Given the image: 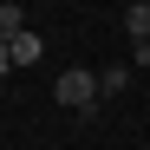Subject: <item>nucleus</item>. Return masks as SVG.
<instances>
[{
  "mask_svg": "<svg viewBox=\"0 0 150 150\" xmlns=\"http://www.w3.org/2000/svg\"><path fill=\"white\" fill-rule=\"evenodd\" d=\"M20 33H26V13L13 0H0V39H20Z\"/></svg>",
  "mask_w": 150,
  "mask_h": 150,
  "instance_id": "5",
  "label": "nucleus"
},
{
  "mask_svg": "<svg viewBox=\"0 0 150 150\" xmlns=\"http://www.w3.org/2000/svg\"><path fill=\"white\" fill-rule=\"evenodd\" d=\"M117 91H131V65H105L98 72V98H117Z\"/></svg>",
  "mask_w": 150,
  "mask_h": 150,
  "instance_id": "3",
  "label": "nucleus"
},
{
  "mask_svg": "<svg viewBox=\"0 0 150 150\" xmlns=\"http://www.w3.org/2000/svg\"><path fill=\"white\" fill-rule=\"evenodd\" d=\"M52 98H59V105L65 111H98V105H105V98H98V72H85V65H72V72H59V79H52Z\"/></svg>",
  "mask_w": 150,
  "mask_h": 150,
  "instance_id": "1",
  "label": "nucleus"
},
{
  "mask_svg": "<svg viewBox=\"0 0 150 150\" xmlns=\"http://www.w3.org/2000/svg\"><path fill=\"white\" fill-rule=\"evenodd\" d=\"M0 72H13V46L7 39H0Z\"/></svg>",
  "mask_w": 150,
  "mask_h": 150,
  "instance_id": "7",
  "label": "nucleus"
},
{
  "mask_svg": "<svg viewBox=\"0 0 150 150\" xmlns=\"http://www.w3.org/2000/svg\"><path fill=\"white\" fill-rule=\"evenodd\" d=\"M137 46V72H150V39H131Z\"/></svg>",
  "mask_w": 150,
  "mask_h": 150,
  "instance_id": "6",
  "label": "nucleus"
},
{
  "mask_svg": "<svg viewBox=\"0 0 150 150\" xmlns=\"http://www.w3.org/2000/svg\"><path fill=\"white\" fill-rule=\"evenodd\" d=\"M124 33H131V39H150V0H131V13H124Z\"/></svg>",
  "mask_w": 150,
  "mask_h": 150,
  "instance_id": "4",
  "label": "nucleus"
},
{
  "mask_svg": "<svg viewBox=\"0 0 150 150\" xmlns=\"http://www.w3.org/2000/svg\"><path fill=\"white\" fill-rule=\"evenodd\" d=\"M7 46H13V65H39V59H46V39H39V33H20V39H7Z\"/></svg>",
  "mask_w": 150,
  "mask_h": 150,
  "instance_id": "2",
  "label": "nucleus"
}]
</instances>
